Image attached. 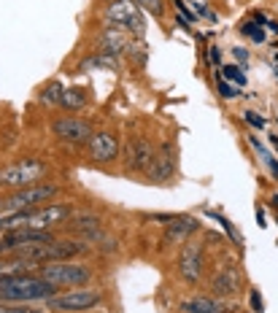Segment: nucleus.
Here are the masks:
<instances>
[{"instance_id": "obj_25", "label": "nucleus", "mask_w": 278, "mask_h": 313, "mask_svg": "<svg viewBox=\"0 0 278 313\" xmlns=\"http://www.w3.org/2000/svg\"><path fill=\"white\" fill-rule=\"evenodd\" d=\"M243 35L254 38L257 43H262V41H265V33H262V30H257V25H243Z\"/></svg>"}, {"instance_id": "obj_7", "label": "nucleus", "mask_w": 278, "mask_h": 313, "mask_svg": "<svg viewBox=\"0 0 278 313\" xmlns=\"http://www.w3.org/2000/svg\"><path fill=\"white\" fill-rule=\"evenodd\" d=\"M203 270H205L203 243L187 240L184 249H181V254H178V276L184 278L187 283H197L200 278H203Z\"/></svg>"}, {"instance_id": "obj_21", "label": "nucleus", "mask_w": 278, "mask_h": 313, "mask_svg": "<svg viewBox=\"0 0 278 313\" xmlns=\"http://www.w3.org/2000/svg\"><path fill=\"white\" fill-rule=\"evenodd\" d=\"M62 92H65L62 84H60V81H52V84H46V87H43V92H41V100L46 103V106H60Z\"/></svg>"}, {"instance_id": "obj_1", "label": "nucleus", "mask_w": 278, "mask_h": 313, "mask_svg": "<svg viewBox=\"0 0 278 313\" xmlns=\"http://www.w3.org/2000/svg\"><path fill=\"white\" fill-rule=\"evenodd\" d=\"M57 286L49 281H43L41 276H8L0 278V300L3 302H38V300H49L54 297Z\"/></svg>"}, {"instance_id": "obj_23", "label": "nucleus", "mask_w": 278, "mask_h": 313, "mask_svg": "<svg viewBox=\"0 0 278 313\" xmlns=\"http://www.w3.org/2000/svg\"><path fill=\"white\" fill-rule=\"evenodd\" d=\"M46 308H22V302H11V305H0V313H43Z\"/></svg>"}, {"instance_id": "obj_2", "label": "nucleus", "mask_w": 278, "mask_h": 313, "mask_svg": "<svg viewBox=\"0 0 278 313\" xmlns=\"http://www.w3.org/2000/svg\"><path fill=\"white\" fill-rule=\"evenodd\" d=\"M38 276L43 281L54 283V286H84V283L92 281V268L89 264H81V262H71V259L43 262L38 268Z\"/></svg>"}, {"instance_id": "obj_20", "label": "nucleus", "mask_w": 278, "mask_h": 313, "mask_svg": "<svg viewBox=\"0 0 278 313\" xmlns=\"http://www.w3.org/2000/svg\"><path fill=\"white\" fill-rule=\"evenodd\" d=\"M60 106H65L68 111H81L84 106H87V89H81V87H71V89H65V92H62Z\"/></svg>"}, {"instance_id": "obj_17", "label": "nucleus", "mask_w": 278, "mask_h": 313, "mask_svg": "<svg viewBox=\"0 0 278 313\" xmlns=\"http://www.w3.org/2000/svg\"><path fill=\"white\" fill-rule=\"evenodd\" d=\"M41 264L33 262V259H25V257H0V278H8V276H27V273L38 270Z\"/></svg>"}, {"instance_id": "obj_18", "label": "nucleus", "mask_w": 278, "mask_h": 313, "mask_svg": "<svg viewBox=\"0 0 278 313\" xmlns=\"http://www.w3.org/2000/svg\"><path fill=\"white\" fill-rule=\"evenodd\" d=\"M122 68V62H119V57H113V54H103V52H98V54H92V57H87L81 65H79V70H111V73H117Z\"/></svg>"}, {"instance_id": "obj_30", "label": "nucleus", "mask_w": 278, "mask_h": 313, "mask_svg": "<svg viewBox=\"0 0 278 313\" xmlns=\"http://www.w3.org/2000/svg\"><path fill=\"white\" fill-rule=\"evenodd\" d=\"M233 54H235V60H241V62H246V60H248V54H246L243 49H235Z\"/></svg>"}, {"instance_id": "obj_11", "label": "nucleus", "mask_w": 278, "mask_h": 313, "mask_svg": "<svg viewBox=\"0 0 278 313\" xmlns=\"http://www.w3.org/2000/svg\"><path fill=\"white\" fill-rule=\"evenodd\" d=\"M149 178L151 181H157V184H165L173 178L176 173V151L170 143H162L159 151H154V159H151V165H149Z\"/></svg>"}, {"instance_id": "obj_15", "label": "nucleus", "mask_w": 278, "mask_h": 313, "mask_svg": "<svg viewBox=\"0 0 278 313\" xmlns=\"http://www.w3.org/2000/svg\"><path fill=\"white\" fill-rule=\"evenodd\" d=\"M200 230V222L195 216H173L168 222V230H165V240L170 243H178V240H189L192 235Z\"/></svg>"}, {"instance_id": "obj_4", "label": "nucleus", "mask_w": 278, "mask_h": 313, "mask_svg": "<svg viewBox=\"0 0 278 313\" xmlns=\"http://www.w3.org/2000/svg\"><path fill=\"white\" fill-rule=\"evenodd\" d=\"M105 19H108V25L119 27V30H127V33H135L138 38L146 30V22H143V14L135 0H108Z\"/></svg>"}, {"instance_id": "obj_27", "label": "nucleus", "mask_w": 278, "mask_h": 313, "mask_svg": "<svg viewBox=\"0 0 278 313\" xmlns=\"http://www.w3.org/2000/svg\"><path fill=\"white\" fill-rule=\"evenodd\" d=\"M243 116H246V122H248V125H254V127H260V130L265 127V119H262V116H257L254 111H246Z\"/></svg>"}, {"instance_id": "obj_26", "label": "nucleus", "mask_w": 278, "mask_h": 313, "mask_svg": "<svg viewBox=\"0 0 278 313\" xmlns=\"http://www.w3.org/2000/svg\"><path fill=\"white\" fill-rule=\"evenodd\" d=\"M219 94H222L224 100H233L238 92H235V87H233V84H227V81H219Z\"/></svg>"}, {"instance_id": "obj_10", "label": "nucleus", "mask_w": 278, "mask_h": 313, "mask_svg": "<svg viewBox=\"0 0 278 313\" xmlns=\"http://www.w3.org/2000/svg\"><path fill=\"white\" fill-rule=\"evenodd\" d=\"M71 219V205H43V208H33L27 213V224L33 230H52V227L62 224Z\"/></svg>"}, {"instance_id": "obj_19", "label": "nucleus", "mask_w": 278, "mask_h": 313, "mask_svg": "<svg viewBox=\"0 0 278 313\" xmlns=\"http://www.w3.org/2000/svg\"><path fill=\"white\" fill-rule=\"evenodd\" d=\"M181 310L184 313H224V308L219 305V300L214 297H192L181 302Z\"/></svg>"}, {"instance_id": "obj_16", "label": "nucleus", "mask_w": 278, "mask_h": 313, "mask_svg": "<svg viewBox=\"0 0 278 313\" xmlns=\"http://www.w3.org/2000/svg\"><path fill=\"white\" fill-rule=\"evenodd\" d=\"M68 224H71V230L79 232L87 243L89 240H98L100 235H103L100 232V219H98V216H92V213H79V216H73Z\"/></svg>"}, {"instance_id": "obj_5", "label": "nucleus", "mask_w": 278, "mask_h": 313, "mask_svg": "<svg viewBox=\"0 0 278 313\" xmlns=\"http://www.w3.org/2000/svg\"><path fill=\"white\" fill-rule=\"evenodd\" d=\"M103 302V295L98 289H76V292H65V295H54L46 300V310L54 313H81L89 308H98Z\"/></svg>"}, {"instance_id": "obj_8", "label": "nucleus", "mask_w": 278, "mask_h": 313, "mask_svg": "<svg viewBox=\"0 0 278 313\" xmlns=\"http://www.w3.org/2000/svg\"><path fill=\"white\" fill-rule=\"evenodd\" d=\"M52 132L57 135V140H62V143H73V146L89 143V138H92V127L84 119H76V116L54 119L52 122Z\"/></svg>"}, {"instance_id": "obj_28", "label": "nucleus", "mask_w": 278, "mask_h": 313, "mask_svg": "<svg viewBox=\"0 0 278 313\" xmlns=\"http://www.w3.org/2000/svg\"><path fill=\"white\" fill-rule=\"evenodd\" d=\"M251 310H254V313H262V310H265V302H262V297H260V292H251Z\"/></svg>"}, {"instance_id": "obj_13", "label": "nucleus", "mask_w": 278, "mask_h": 313, "mask_svg": "<svg viewBox=\"0 0 278 313\" xmlns=\"http://www.w3.org/2000/svg\"><path fill=\"white\" fill-rule=\"evenodd\" d=\"M241 289V273H238L235 264H224L222 270L211 278V292L216 297H233Z\"/></svg>"}, {"instance_id": "obj_29", "label": "nucleus", "mask_w": 278, "mask_h": 313, "mask_svg": "<svg viewBox=\"0 0 278 313\" xmlns=\"http://www.w3.org/2000/svg\"><path fill=\"white\" fill-rule=\"evenodd\" d=\"M208 57H211V62H219V60H222V52H219L216 46H211V49H208Z\"/></svg>"}, {"instance_id": "obj_24", "label": "nucleus", "mask_w": 278, "mask_h": 313, "mask_svg": "<svg viewBox=\"0 0 278 313\" xmlns=\"http://www.w3.org/2000/svg\"><path fill=\"white\" fill-rule=\"evenodd\" d=\"M138 6H143L149 14H154V16H162V11H165V6H162V0H135Z\"/></svg>"}, {"instance_id": "obj_12", "label": "nucleus", "mask_w": 278, "mask_h": 313, "mask_svg": "<svg viewBox=\"0 0 278 313\" xmlns=\"http://www.w3.org/2000/svg\"><path fill=\"white\" fill-rule=\"evenodd\" d=\"M89 157L95 162H113L119 157V140L113 132L108 130H100V132H92L89 138Z\"/></svg>"}, {"instance_id": "obj_3", "label": "nucleus", "mask_w": 278, "mask_h": 313, "mask_svg": "<svg viewBox=\"0 0 278 313\" xmlns=\"http://www.w3.org/2000/svg\"><path fill=\"white\" fill-rule=\"evenodd\" d=\"M57 195L54 184H30L22 186L8 197V200H0V213H14V211H33L43 200H52Z\"/></svg>"}, {"instance_id": "obj_9", "label": "nucleus", "mask_w": 278, "mask_h": 313, "mask_svg": "<svg viewBox=\"0 0 278 313\" xmlns=\"http://www.w3.org/2000/svg\"><path fill=\"white\" fill-rule=\"evenodd\" d=\"M151 159H154V146L149 143V138L132 135L127 140V151H124V167L132 173H146Z\"/></svg>"}, {"instance_id": "obj_32", "label": "nucleus", "mask_w": 278, "mask_h": 313, "mask_svg": "<svg viewBox=\"0 0 278 313\" xmlns=\"http://www.w3.org/2000/svg\"><path fill=\"white\" fill-rule=\"evenodd\" d=\"M275 76H278V73H275Z\"/></svg>"}, {"instance_id": "obj_14", "label": "nucleus", "mask_w": 278, "mask_h": 313, "mask_svg": "<svg viewBox=\"0 0 278 313\" xmlns=\"http://www.w3.org/2000/svg\"><path fill=\"white\" fill-rule=\"evenodd\" d=\"M130 33L127 30H119V27H105V30L98 35V46H100V52L103 54H113L117 57L119 52H127V46H130Z\"/></svg>"}, {"instance_id": "obj_22", "label": "nucleus", "mask_w": 278, "mask_h": 313, "mask_svg": "<svg viewBox=\"0 0 278 313\" xmlns=\"http://www.w3.org/2000/svg\"><path fill=\"white\" fill-rule=\"evenodd\" d=\"M224 70V79H229V81H235V84H246V73H243V68H238V65H227V68H222Z\"/></svg>"}, {"instance_id": "obj_6", "label": "nucleus", "mask_w": 278, "mask_h": 313, "mask_svg": "<svg viewBox=\"0 0 278 313\" xmlns=\"http://www.w3.org/2000/svg\"><path fill=\"white\" fill-rule=\"evenodd\" d=\"M43 173H46V165L41 162V159L27 157V159H22V162L8 165V167L0 170V189L3 186H11V189L30 186V184L38 181V178H43Z\"/></svg>"}, {"instance_id": "obj_31", "label": "nucleus", "mask_w": 278, "mask_h": 313, "mask_svg": "<svg viewBox=\"0 0 278 313\" xmlns=\"http://www.w3.org/2000/svg\"><path fill=\"white\" fill-rule=\"evenodd\" d=\"M273 143H275V149H278V138H273Z\"/></svg>"}]
</instances>
